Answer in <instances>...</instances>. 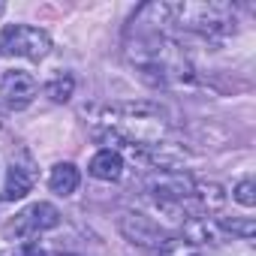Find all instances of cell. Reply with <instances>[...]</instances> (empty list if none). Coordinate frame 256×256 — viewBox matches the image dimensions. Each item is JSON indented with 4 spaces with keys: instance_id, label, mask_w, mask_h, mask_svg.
<instances>
[{
    "instance_id": "obj_18",
    "label": "cell",
    "mask_w": 256,
    "mask_h": 256,
    "mask_svg": "<svg viewBox=\"0 0 256 256\" xmlns=\"http://www.w3.org/2000/svg\"><path fill=\"white\" fill-rule=\"evenodd\" d=\"M0 126H4V114H0Z\"/></svg>"
},
{
    "instance_id": "obj_17",
    "label": "cell",
    "mask_w": 256,
    "mask_h": 256,
    "mask_svg": "<svg viewBox=\"0 0 256 256\" xmlns=\"http://www.w3.org/2000/svg\"><path fill=\"white\" fill-rule=\"evenodd\" d=\"M16 256H48V253H46L40 244H34V241H24V244H22V250H18Z\"/></svg>"
},
{
    "instance_id": "obj_9",
    "label": "cell",
    "mask_w": 256,
    "mask_h": 256,
    "mask_svg": "<svg viewBox=\"0 0 256 256\" xmlns=\"http://www.w3.org/2000/svg\"><path fill=\"white\" fill-rule=\"evenodd\" d=\"M178 238L187 241V244L196 247V250H202V247H217V244L226 241L220 223H217L214 217H205V214H190V217L181 223V235H178Z\"/></svg>"
},
{
    "instance_id": "obj_6",
    "label": "cell",
    "mask_w": 256,
    "mask_h": 256,
    "mask_svg": "<svg viewBox=\"0 0 256 256\" xmlns=\"http://www.w3.org/2000/svg\"><path fill=\"white\" fill-rule=\"evenodd\" d=\"M58 226H60V211H58L52 202H36V205L24 208V211L12 220L10 235H12V238H22V241H28V238H36L40 232L58 229Z\"/></svg>"
},
{
    "instance_id": "obj_5",
    "label": "cell",
    "mask_w": 256,
    "mask_h": 256,
    "mask_svg": "<svg viewBox=\"0 0 256 256\" xmlns=\"http://www.w3.org/2000/svg\"><path fill=\"white\" fill-rule=\"evenodd\" d=\"M175 24V6L166 0H151L142 4L130 24H126V36H154V34H169V28Z\"/></svg>"
},
{
    "instance_id": "obj_16",
    "label": "cell",
    "mask_w": 256,
    "mask_h": 256,
    "mask_svg": "<svg viewBox=\"0 0 256 256\" xmlns=\"http://www.w3.org/2000/svg\"><path fill=\"white\" fill-rule=\"evenodd\" d=\"M160 256H202V250H196V247H190L187 241H181L178 235H172V241L160 250Z\"/></svg>"
},
{
    "instance_id": "obj_15",
    "label": "cell",
    "mask_w": 256,
    "mask_h": 256,
    "mask_svg": "<svg viewBox=\"0 0 256 256\" xmlns=\"http://www.w3.org/2000/svg\"><path fill=\"white\" fill-rule=\"evenodd\" d=\"M232 199H235L238 205H244V208H253V205H256V187H253V181H250V178L238 181L235 190H232Z\"/></svg>"
},
{
    "instance_id": "obj_8",
    "label": "cell",
    "mask_w": 256,
    "mask_h": 256,
    "mask_svg": "<svg viewBox=\"0 0 256 256\" xmlns=\"http://www.w3.org/2000/svg\"><path fill=\"white\" fill-rule=\"evenodd\" d=\"M36 184V166L30 160L28 151H18L10 163V172H6V187H4V199L6 202H16V199H24Z\"/></svg>"
},
{
    "instance_id": "obj_14",
    "label": "cell",
    "mask_w": 256,
    "mask_h": 256,
    "mask_svg": "<svg viewBox=\"0 0 256 256\" xmlns=\"http://www.w3.org/2000/svg\"><path fill=\"white\" fill-rule=\"evenodd\" d=\"M46 94H48L54 102H70L72 94H76V78H72L70 72H64V76H58V78H52V82L46 84Z\"/></svg>"
},
{
    "instance_id": "obj_12",
    "label": "cell",
    "mask_w": 256,
    "mask_h": 256,
    "mask_svg": "<svg viewBox=\"0 0 256 256\" xmlns=\"http://www.w3.org/2000/svg\"><path fill=\"white\" fill-rule=\"evenodd\" d=\"M78 184H82V172L72 163H58L52 169V175H48V187L58 196H72L78 190Z\"/></svg>"
},
{
    "instance_id": "obj_3",
    "label": "cell",
    "mask_w": 256,
    "mask_h": 256,
    "mask_svg": "<svg viewBox=\"0 0 256 256\" xmlns=\"http://www.w3.org/2000/svg\"><path fill=\"white\" fill-rule=\"evenodd\" d=\"M52 52V36L30 24H6L0 34V54L24 58V60H42Z\"/></svg>"
},
{
    "instance_id": "obj_1",
    "label": "cell",
    "mask_w": 256,
    "mask_h": 256,
    "mask_svg": "<svg viewBox=\"0 0 256 256\" xmlns=\"http://www.w3.org/2000/svg\"><path fill=\"white\" fill-rule=\"evenodd\" d=\"M96 136L112 145L118 142V145H126L130 151H142L166 142L169 120H166V112L151 100L112 102V106H102L96 114Z\"/></svg>"
},
{
    "instance_id": "obj_7",
    "label": "cell",
    "mask_w": 256,
    "mask_h": 256,
    "mask_svg": "<svg viewBox=\"0 0 256 256\" xmlns=\"http://www.w3.org/2000/svg\"><path fill=\"white\" fill-rule=\"evenodd\" d=\"M36 94H40V84L24 70H10V72H4V78H0V96H4V102L10 108H16V112L28 108L36 100Z\"/></svg>"
},
{
    "instance_id": "obj_2",
    "label": "cell",
    "mask_w": 256,
    "mask_h": 256,
    "mask_svg": "<svg viewBox=\"0 0 256 256\" xmlns=\"http://www.w3.org/2000/svg\"><path fill=\"white\" fill-rule=\"evenodd\" d=\"M175 24L199 36H220L235 30V10L229 4H172Z\"/></svg>"
},
{
    "instance_id": "obj_11",
    "label": "cell",
    "mask_w": 256,
    "mask_h": 256,
    "mask_svg": "<svg viewBox=\"0 0 256 256\" xmlns=\"http://www.w3.org/2000/svg\"><path fill=\"white\" fill-rule=\"evenodd\" d=\"M88 172H90L96 181H108V184L118 181L120 172H124V157H120V151H114V148H102V151H96V154L90 157Z\"/></svg>"
},
{
    "instance_id": "obj_13",
    "label": "cell",
    "mask_w": 256,
    "mask_h": 256,
    "mask_svg": "<svg viewBox=\"0 0 256 256\" xmlns=\"http://www.w3.org/2000/svg\"><path fill=\"white\" fill-rule=\"evenodd\" d=\"M220 223V229H223V235H232V238H241V241H250L253 235H256V223H253V217H232V220H217Z\"/></svg>"
},
{
    "instance_id": "obj_4",
    "label": "cell",
    "mask_w": 256,
    "mask_h": 256,
    "mask_svg": "<svg viewBox=\"0 0 256 256\" xmlns=\"http://www.w3.org/2000/svg\"><path fill=\"white\" fill-rule=\"evenodd\" d=\"M118 229H120V235L130 241L133 247L154 250V253H160V250L172 241V232H169L163 223H157L154 217L139 214V211H126V214H120Z\"/></svg>"
},
{
    "instance_id": "obj_10",
    "label": "cell",
    "mask_w": 256,
    "mask_h": 256,
    "mask_svg": "<svg viewBox=\"0 0 256 256\" xmlns=\"http://www.w3.org/2000/svg\"><path fill=\"white\" fill-rule=\"evenodd\" d=\"M226 199H229V193H226L223 184H217V181H193V193H190V208H193V214L211 217V214L223 211Z\"/></svg>"
}]
</instances>
